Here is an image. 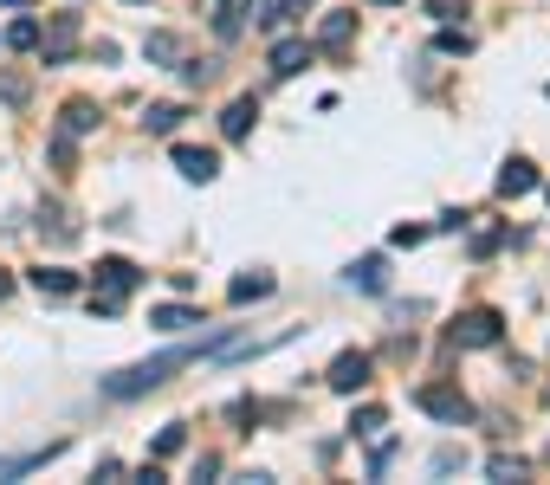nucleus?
Masks as SVG:
<instances>
[{"label":"nucleus","instance_id":"nucleus-1","mask_svg":"<svg viewBox=\"0 0 550 485\" xmlns=\"http://www.w3.org/2000/svg\"><path fill=\"white\" fill-rule=\"evenodd\" d=\"M201 356H214L208 337H201V343H182V350H162V356H149V363H136V369H117V376H104V395H110V401H136V395H149V388H162L175 369L201 363Z\"/></svg>","mask_w":550,"mask_h":485},{"label":"nucleus","instance_id":"nucleus-2","mask_svg":"<svg viewBox=\"0 0 550 485\" xmlns=\"http://www.w3.org/2000/svg\"><path fill=\"white\" fill-rule=\"evenodd\" d=\"M91 279H98V291H91V311H98V317H117V311H123V298L143 285V272H136L130 259L110 253V259H98V272H91Z\"/></svg>","mask_w":550,"mask_h":485},{"label":"nucleus","instance_id":"nucleus-3","mask_svg":"<svg viewBox=\"0 0 550 485\" xmlns=\"http://www.w3.org/2000/svg\"><path fill=\"white\" fill-rule=\"evenodd\" d=\"M499 337H505V317L492 311V304H479V311H460V324L447 330L453 350H492Z\"/></svg>","mask_w":550,"mask_h":485},{"label":"nucleus","instance_id":"nucleus-4","mask_svg":"<svg viewBox=\"0 0 550 485\" xmlns=\"http://www.w3.org/2000/svg\"><path fill=\"white\" fill-rule=\"evenodd\" d=\"M415 401H421V408L434 414V421H453V427H460L466 414H473V401H466V395H460V388H453V382H428V388H421Z\"/></svg>","mask_w":550,"mask_h":485},{"label":"nucleus","instance_id":"nucleus-5","mask_svg":"<svg viewBox=\"0 0 550 485\" xmlns=\"http://www.w3.org/2000/svg\"><path fill=\"white\" fill-rule=\"evenodd\" d=\"M369 369H376V356H369V350H343V356H337V363H330V369H324V382H330V388H337V395H356V388H363V382H369Z\"/></svg>","mask_w":550,"mask_h":485},{"label":"nucleus","instance_id":"nucleus-6","mask_svg":"<svg viewBox=\"0 0 550 485\" xmlns=\"http://www.w3.org/2000/svg\"><path fill=\"white\" fill-rule=\"evenodd\" d=\"M46 65H65L72 59V46H78V13H52V26H46Z\"/></svg>","mask_w":550,"mask_h":485},{"label":"nucleus","instance_id":"nucleus-7","mask_svg":"<svg viewBox=\"0 0 550 485\" xmlns=\"http://www.w3.org/2000/svg\"><path fill=\"white\" fill-rule=\"evenodd\" d=\"M175 169H182L188 182H214V175H220V156H214V149L182 143V149H175Z\"/></svg>","mask_w":550,"mask_h":485},{"label":"nucleus","instance_id":"nucleus-8","mask_svg":"<svg viewBox=\"0 0 550 485\" xmlns=\"http://www.w3.org/2000/svg\"><path fill=\"white\" fill-rule=\"evenodd\" d=\"M246 13H259V0H214V33L220 39H240L246 33Z\"/></svg>","mask_w":550,"mask_h":485},{"label":"nucleus","instance_id":"nucleus-9","mask_svg":"<svg viewBox=\"0 0 550 485\" xmlns=\"http://www.w3.org/2000/svg\"><path fill=\"white\" fill-rule=\"evenodd\" d=\"M65 453V440H52V447H39V453H0V479H20V473H39L46 460H59Z\"/></svg>","mask_w":550,"mask_h":485},{"label":"nucleus","instance_id":"nucleus-10","mask_svg":"<svg viewBox=\"0 0 550 485\" xmlns=\"http://www.w3.org/2000/svg\"><path fill=\"white\" fill-rule=\"evenodd\" d=\"M311 65V46L305 39H279V46H272V78H298Z\"/></svg>","mask_w":550,"mask_h":485},{"label":"nucleus","instance_id":"nucleus-11","mask_svg":"<svg viewBox=\"0 0 550 485\" xmlns=\"http://www.w3.org/2000/svg\"><path fill=\"white\" fill-rule=\"evenodd\" d=\"M98 130V104L91 97H72V104L59 110V136H91Z\"/></svg>","mask_w":550,"mask_h":485},{"label":"nucleus","instance_id":"nucleus-12","mask_svg":"<svg viewBox=\"0 0 550 485\" xmlns=\"http://www.w3.org/2000/svg\"><path fill=\"white\" fill-rule=\"evenodd\" d=\"M531 188H538V169H531L525 156H512L499 169V194H505V201H518V194H531Z\"/></svg>","mask_w":550,"mask_h":485},{"label":"nucleus","instance_id":"nucleus-13","mask_svg":"<svg viewBox=\"0 0 550 485\" xmlns=\"http://www.w3.org/2000/svg\"><path fill=\"white\" fill-rule=\"evenodd\" d=\"M350 33H356V13H324L318 46H324V52H343V46H350Z\"/></svg>","mask_w":550,"mask_h":485},{"label":"nucleus","instance_id":"nucleus-14","mask_svg":"<svg viewBox=\"0 0 550 485\" xmlns=\"http://www.w3.org/2000/svg\"><path fill=\"white\" fill-rule=\"evenodd\" d=\"M33 291H46V298H72V291H78V272H65V266H39V272H33Z\"/></svg>","mask_w":550,"mask_h":485},{"label":"nucleus","instance_id":"nucleus-15","mask_svg":"<svg viewBox=\"0 0 550 485\" xmlns=\"http://www.w3.org/2000/svg\"><path fill=\"white\" fill-rule=\"evenodd\" d=\"M253 117H259V104H253V97H233V104H227V117H220V130H227L233 143H240V136H253Z\"/></svg>","mask_w":550,"mask_h":485},{"label":"nucleus","instance_id":"nucleus-16","mask_svg":"<svg viewBox=\"0 0 550 485\" xmlns=\"http://www.w3.org/2000/svg\"><path fill=\"white\" fill-rule=\"evenodd\" d=\"M182 117H188L182 104H149V110H143V130H149V136H175V130H182Z\"/></svg>","mask_w":550,"mask_h":485},{"label":"nucleus","instance_id":"nucleus-17","mask_svg":"<svg viewBox=\"0 0 550 485\" xmlns=\"http://www.w3.org/2000/svg\"><path fill=\"white\" fill-rule=\"evenodd\" d=\"M0 46H13V52H39V20L20 7V20H13L7 33H0Z\"/></svg>","mask_w":550,"mask_h":485},{"label":"nucleus","instance_id":"nucleus-18","mask_svg":"<svg viewBox=\"0 0 550 485\" xmlns=\"http://www.w3.org/2000/svg\"><path fill=\"white\" fill-rule=\"evenodd\" d=\"M350 285H363V291H382V285H389V259H382V253L356 259V266H350Z\"/></svg>","mask_w":550,"mask_h":485},{"label":"nucleus","instance_id":"nucleus-19","mask_svg":"<svg viewBox=\"0 0 550 485\" xmlns=\"http://www.w3.org/2000/svg\"><path fill=\"white\" fill-rule=\"evenodd\" d=\"M233 304H253V298H272V272H240V279L227 285Z\"/></svg>","mask_w":550,"mask_h":485},{"label":"nucleus","instance_id":"nucleus-20","mask_svg":"<svg viewBox=\"0 0 550 485\" xmlns=\"http://www.w3.org/2000/svg\"><path fill=\"white\" fill-rule=\"evenodd\" d=\"M143 59L149 65H182V39H175V33H149L143 39Z\"/></svg>","mask_w":550,"mask_h":485},{"label":"nucleus","instance_id":"nucleus-21","mask_svg":"<svg viewBox=\"0 0 550 485\" xmlns=\"http://www.w3.org/2000/svg\"><path fill=\"white\" fill-rule=\"evenodd\" d=\"M149 324H156V330H195L201 311H188V304H156V311H149Z\"/></svg>","mask_w":550,"mask_h":485},{"label":"nucleus","instance_id":"nucleus-22","mask_svg":"<svg viewBox=\"0 0 550 485\" xmlns=\"http://www.w3.org/2000/svg\"><path fill=\"white\" fill-rule=\"evenodd\" d=\"M382 427H389V414L382 408H356V421H350V434H363V440H376Z\"/></svg>","mask_w":550,"mask_h":485},{"label":"nucleus","instance_id":"nucleus-23","mask_svg":"<svg viewBox=\"0 0 550 485\" xmlns=\"http://www.w3.org/2000/svg\"><path fill=\"white\" fill-rule=\"evenodd\" d=\"M305 7H311V0H272V7L259 13V20H266V26H285V20H298Z\"/></svg>","mask_w":550,"mask_h":485},{"label":"nucleus","instance_id":"nucleus-24","mask_svg":"<svg viewBox=\"0 0 550 485\" xmlns=\"http://www.w3.org/2000/svg\"><path fill=\"white\" fill-rule=\"evenodd\" d=\"M182 447H188V434H182V427H162V434H156V460H175Z\"/></svg>","mask_w":550,"mask_h":485},{"label":"nucleus","instance_id":"nucleus-25","mask_svg":"<svg viewBox=\"0 0 550 485\" xmlns=\"http://www.w3.org/2000/svg\"><path fill=\"white\" fill-rule=\"evenodd\" d=\"M39 227H52V240H72V220H65V207H46V214H39Z\"/></svg>","mask_w":550,"mask_h":485},{"label":"nucleus","instance_id":"nucleus-26","mask_svg":"<svg viewBox=\"0 0 550 485\" xmlns=\"http://www.w3.org/2000/svg\"><path fill=\"white\" fill-rule=\"evenodd\" d=\"M0 97L20 110V104H26V78H20V72H0Z\"/></svg>","mask_w":550,"mask_h":485},{"label":"nucleus","instance_id":"nucleus-27","mask_svg":"<svg viewBox=\"0 0 550 485\" xmlns=\"http://www.w3.org/2000/svg\"><path fill=\"white\" fill-rule=\"evenodd\" d=\"M440 52H453V59H466V52H473V33H466V26H460V33H440Z\"/></svg>","mask_w":550,"mask_h":485},{"label":"nucleus","instance_id":"nucleus-28","mask_svg":"<svg viewBox=\"0 0 550 485\" xmlns=\"http://www.w3.org/2000/svg\"><path fill=\"white\" fill-rule=\"evenodd\" d=\"M486 473H492V479H525V460H512V453H499V460H492Z\"/></svg>","mask_w":550,"mask_h":485},{"label":"nucleus","instance_id":"nucleus-29","mask_svg":"<svg viewBox=\"0 0 550 485\" xmlns=\"http://www.w3.org/2000/svg\"><path fill=\"white\" fill-rule=\"evenodd\" d=\"M175 72H182V85H208V78H214V65H201V59H188V65H175Z\"/></svg>","mask_w":550,"mask_h":485},{"label":"nucleus","instance_id":"nucleus-30","mask_svg":"<svg viewBox=\"0 0 550 485\" xmlns=\"http://www.w3.org/2000/svg\"><path fill=\"white\" fill-rule=\"evenodd\" d=\"M499 246H505V227H492V233H479V240H473V253L486 259V253H499Z\"/></svg>","mask_w":550,"mask_h":485},{"label":"nucleus","instance_id":"nucleus-31","mask_svg":"<svg viewBox=\"0 0 550 485\" xmlns=\"http://www.w3.org/2000/svg\"><path fill=\"white\" fill-rule=\"evenodd\" d=\"M389 240H395V246H421V240H428V227H408V220H402V227H395Z\"/></svg>","mask_w":550,"mask_h":485},{"label":"nucleus","instance_id":"nucleus-32","mask_svg":"<svg viewBox=\"0 0 550 485\" xmlns=\"http://www.w3.org/2000/svg\"><path fill=\"white\" fill-rule=\"evenodd\" d=\"M453 466H466V453H453V447H440V453H434V473H453Z\"/></svg>","mask_w":550,"mask_h":485},{"label":"nucleus","instance_id":"nucleus-33","mask_svg":"<svg viewBox=\"0 0 550 485\" xmlns=\"http://www.w3.org/2000/svg\"><path fill=\"white\" fill-rule=\"evenodd\" d=\"M0 7H13V13H20V7H33V0H0Z\"/></svg>","mask_w":550,"mask_h":485},{"label":"nucleus","instance_id":"nucleus-34","mask_svg":"<svg viewBox=\"0 0 550 485\" xmlns=\"http://www.w3.org/2000/svg\"><path fill=\"white\" fill-rule=\"evenodd\" d=\"M7 291H13V279H7V272H0V298H7Z\"/></svg>","mask_w":550,"mask_h":485},{"label":"nucleus","instance_id":"nucleus-35","mask_svg":"<svg viewBox=\"0 0 550 485\" xmlns=\"http://www.w3.org/2000/svg\"><path fill=\"white\" fill-rule=\"evenodd\" d=\"M376 7H402V0H376Z\"/></svg>","mask_w":550,"mask_h":485},{"label":"nucleus","instance_id":"nucleus-36","mask_svg":"<svg viewBox=\"0 0 550 485\" xmlns=\"http://www.w3.org/2000/svg\"><path fill=\"white\" fill-rule=\"evenodd\" d=\"M130 7H136V0H130Z\"/></svg>","mask_w":550,"mask_h":485}]
</instances>
